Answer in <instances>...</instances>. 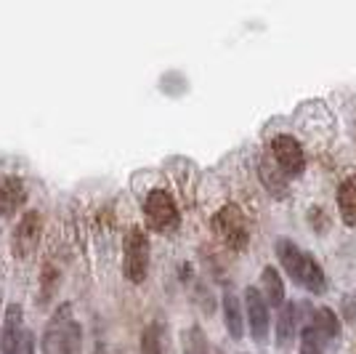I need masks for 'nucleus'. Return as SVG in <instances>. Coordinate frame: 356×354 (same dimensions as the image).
Masks as SVG:
<instances>
[{"label": "nucleus", "mask_w": 356, "mask_h": 354, "mask_svg": "<svg viewBox=\"0 0 356 354\" xmlns=\"http://www.w3.org/2000/svg\"><path fill=\"white\" fill-rule=\"evenodd\" d=\"M144 213H147V222L154 232H176L178 224H181V213H178L173 197L165 192V190H152L144 203Z\"/></svg>", "instance_id": "nucleus-1"}, {"label": "nucleus", "mask_w": 356, "mask_h": 354, "mask_svg": "<svg viewBox=\"0 0 356 354\" xmlns=\"http://www.w3.org/2000/svg\"><path fill=\"white\" fill-rule=\"evenodd\" d=\"M149 269V237L141 226H134L125 237V261L122 272L131 282H144Z\"/></svg>", "instance_id": "nucleus-2"}, {"label": "nucleus", "mask_w": 356, "mask_h": 354, "mask_svg": "<svg viewBox=\"0 0 356 354\" xmlns=\"http://www.w3.org/2000/svg\"><path fill=\"white\" fill-rule=\"evenodd\" d=\"M216 232L223 237V243L229 245V248H234V251H242L245 245H248V240H250V232H248V222H245V216H242V210L237 206H223L218 213H216Z\"/></svg>", "instance_id": "nucleus-3"}, {"label": "nucleus", "mask_w": 356, "mask_h": 354, "mask_svg": "<svg viewBox=\"0 0 356 354\" xmlns=\"http://www.w3.org/2000/svg\"><path fill=\"white\" fill-rule=\"evenodd\" d=\"M245 314H248L252 341L258 346H264L268 341V304L261 291H255V288L245 291Z\"/></svg>", "instance_id": "nucleus-4"}, {"label": "nucleus", "mask_w": 356, "mask_h": 354, "mask_svg": "<svg viewBox=\"0 0 356 354\" xmlns=\"http://www.w3.org/2000/svg\"><path fill=\"white\" fill-rule=\"evenodd\" d=\"M271 155L280 165L284 176H300L303 168H306V157H303V149L298 144L293 136H277L271 141Z\"/></svg>", "instance_id": "nucleus-5"}, {"label": "nucleus", "mask_w": 356, "mask_h": 354, "mask_svg": "<svg viewBox=\"0 0 356 354\" xmlns=\"http://www.w3.org/2000/svg\"><path fill=\"white\" fill-rule=\"evenodd\" d=\"M40 235H43V219L38 210H30L22 216L19 226L14 229V237H11V248H14L16 256H30L38 243H40Z\"/></svg>", "instance_id": "nucleus-6"}, {"label": "nucleus", "mask_w": 356, "mask_h": 354, "mask_svg": "<svg viewBox=\"0 0 356 354\" xmlns=\"http://www.w3.org/2000/svg\"><path fill=\"white\" fill-rule=\"evenodd\" d=\"M24 184L16 176H0V216H14L24 203Z\"/></svg>", "instance_id": "nucleus-7"}, {"label": "nucleus", "mask_w": 356, "mask_h": 354, "mask_svg": "<svg viewBox=\"0 0 356 354\" xmlns=\"http://www.w3.org/2000/svg\"><path fill=\"white\" fill-rule=\"evenodd\" d=\"M274 248H277V256L282 261L284 272L296 282H300V277H303V264H306V253L300 251L296 243H290V240H277Z\"/></svg>", "instance_id": "nucleus-8"}, {"label": "nucleus", "mask_w": 356, "mask_h": 354, "mask_svg": "<svg viewBox=\"0 0 356 354\" xmlns=\"http://www.w3.org/2000/svg\"><path fill=\"white\" fill-rule=\"evenodd\" d=\"M70 323H72V314H70V304H67V307L56 309V314L51 317V323H48V328H45L43 354H56V346H59L61 336H64V330L70 328Z\"/></svg>", "instance_id": "nucleus-9"}, {"label": "nucleus", "mask_w": 356, "mask_h": 354, "mask_svg": "<svg viewBox=\"0 0 356 354\" xmlns=\"http://www.w3.org/2000/svg\"><path fill=\"white\" fill-rule=\"evenodd\" d=\"M24 328H22V307L19 304H11L8 311H6V323H3V336H0V346H3V354H11L19 346V339H22Z\"/></svg>", "instance_id": "nucleus-10"}, {"label": "nucleus", "mask_w": 356, "mask_h": 354, "mask_svg": "<svg viewBox=\"0 0 356 354\" xmlns=\"http://www.w3.org/2000/svg\"><path fill=\"white\" fill-rule=\"evenodd\" d=\"M223 320H226V330L234 341L242 339V330H245V317H242V307H239V298L232 291L223 293Z\"/></svg>", "instance_id": "nucleus-11"}, {"label": "nucleus", "mask_w": 356, "mask_h": 354, "mask_svg": "<svg viewBox=\"0 0 356 354\" xmlns=\"http://www.w3.org/2000/svg\"><path fill=\"white\" fill-rule=\"evenodd\" d=\"M261 293L271 307H282L284 304V282L277 272V266H266L261 275Z\"/></svg>", "instance_id": "nucleus-12"}, {"label": "nucleus", "mask_w": 356, "mask_h": 354, "mask_svg": "<svg viewBox=\"0 0 356 354\" xmlns=\"http://www.w3.org/2000/svg\"><path fill=\"white\" fill-rule=\"evenodd\" d=\"M338 208H341L343 222L356 226V176L346 178L338 190Z\"/></svg>", "instance_id": "nucleus-13"}, {"label": "nucleus", "mask_w": 356, "mask_h": 354, "mask_svg": "<svg viewBox=\"0 0 356 354\" xmlns=\"http://www.w3.org/2000/svg\"><path fill=\"white\" fill-rule=\"evenodd\" d=\"M296 339V304H282L277 314V346H287Z\"/></svg>", "instance_id": "nucleus-14"}, {"label": "nucleus", "mask_w": 356, "mask_h": 354, "mask_svg": "<svg viewBox=\"0 0 356 354\" xmlns=\"http://www.w3.org/2000/svg\"><path fill=\"white\" fill-rule=\"evenodd\" d=\"M300 285H306L312 293H325V272L322 266L316 264V259L306 253V264H303V277H300Z\"/></svg>", "instance_id": "nucleus-15"}, {"label": "nucleus", "mask_w": 356, "mask_h": 354, "mask_svg": "<svg viewBox=\"0 0 356 354\" xmlns=\"http://www.w3.org/2000/svg\"><path fill=\"white\" fill-rule=\"evenodd\" d=\"M184 352L186 354H218L213 346H210L208 336L194 325V328H189L186 333H184Z\"/></svg>", "instance_id": "nucleus-16"}, {"label": "nucleus", "mask_w": 356, "mask_h": 354, "mask_svg": "<svg viewBox=\"0 0 356 354\" xmlns=\"http://www.w3.org/2000/svg\"><path fill=\"white\" fill-rule=\"evenodd\" d=\"M314 328L325 336V339H335L338 333H341V323H338V317H335V311L322 307V309L314 311Z\"/></svg>", "instance_id": "nucleus-17"}, {"label": "nucleus", "mask_w": 356, "mask_h": 354, "mask_svg": "<svg viewBox=\"0 0 356 354\" xmlns=\"http://www.w3.org/2000/svg\"><path fill=\"white\" fill-rule=\"evenodd\" d=\"M56 354H83V336H80V325L70 323V328L64 330Z\"/></svg>", "instance_id": "nucleus-18"}, {"label": "nucleus", "mask_w": 356, "mask_h": 354, "mask_svg": "<svg viewBox=\"0 0 356 354\" xmlns=\"http://www.w3.org/2000/svg\"><path fill=\"white\" fill-rule=\"evenodd\" d=\"M300 354H325L322 346V333L316 328H306L300 333Z\"/></svg>", "instance_id": "nucleus-19"}, {"label": "nucleus", "mask_w": 356, "mask_h": 354, "mask_svg": "<svg viewBox=\"0 0 356 354\" xmlns=\"http://www.w3.org/2000/svg\"><path fill=\"white\" fill-rule=\"evenodd\" d=\"M56 285H59V272H56V266H45L43 277H40V291H45V293H40L43 304L56 293Z\"/></svg>", "instance_id": "nucleus-20"}, {"label": "nucleus", "mask_w": 356, "mask_h": 354, "mask_svg": "<svg viewBox=\"0 0 356 354\" xmlns=\"http://www.w3.org/2000/svg\"><path fill=\"white\" fill-rule=\"evenodd\" d=\"M141 354H163V346H160V333H157V328L152 325L144 330V336H141Z\"/></svg>", "instance_id": "nucleus-21"}, {"label": "nucleus", "mask_w": 356, "mask_h": 354, "mask_svg": "<svg viewBox=\"0 0 356 354\" xmlns=\"http://www.w3.org/2000/svg\"><path fill=\"white\" fill-rule=\"evenodd\" d=\"M11 354H35V352H32V333H30V330H24V333H22L19 346H16Z\"/></svg>", "instance_id": "nucleus-22"}, {"label": "nucleus", "mask_w": 356, "mask_h": 354, "mask_svg": "<svg viewBox=\"0 0 356 354\" xmlns=\"http://www.w3.org/2000/svg\"><path fill=\"white\" fill-rule=\"evenodd\" d=\"M93 354H104V346L99 344V346H96V352H93Z\"/></svg>", "instance_id": "nucleus-23"}]
</instances>
